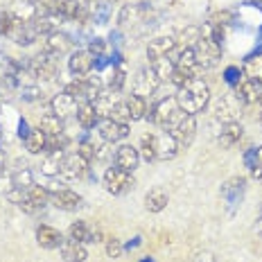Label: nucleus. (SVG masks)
<instances>
[{
  "label": "nucleus",
  "instance_id": "obj_1",
  "mask_svg": "<svg viewBox=\"0 0 262 262\" xmlns=\"http://www.w3.org/2000/svg\"><path fill=\"white\" fill-rule=\"evenodd\" d=\"M174 100H177V104H179V108H181L183 113L194 116V113L204 111V108L208 106L210 89H208V84H206L201 77H192L188 84H183L181 89H177Z\"/></svg>",
  "mask_w": 262,
  "mask_h": 262
},
{
  "label": "nucleus",
  "instance_id": "obj_2",
  "mask_svg": "<svg viewBox=\"0 0 262 262\" xmlns=\"http://www.w3.org/2000/svg\"><path fill=\"white\" fill-rule=\"evenodd\" d=\"M183 116L185 113L179 108L174 97H165V100H161L154 108H149V113H147V118H149L154 124H158L161 129H174Z\"/></svg>",
  "mask_w": 262,
  "mask_h": 262
},
{
  "label": "nucleus",
  "instance_id": "obj_3",
  "mask_svg": "<svg viewBox=\"0 0 262 262\" xmlns=\"http://www.w3.org/2000/svg\"><path fill=\"white\" fill-rule=\"evenodd\" d=\"M239 108H242V102L235 97V93H222L212 100V116L222 122H235V118L239 116Z\"/></svg>",
  "mask_w": 262,
  "mask_h": 262
},
{
  "label": "nucleus",
  "instance_id": "obj_4",
  "mask_svg": "<svg viewBox=\"0 0 262 262\" xmlns=\"http://www.w3.org/2000/svg\"><path fill=\"white\" fill-rule=\"evenodd\" d=\"M27 73H30L32 77L41 79V81H52L54 77H57V73H59V63H57V59H54L52 54L41 52V54H36L34 59H30Z\"/></svg>",
  "mask_w": 262,
  "mask_h": 262
},
{
  "label": "nucleus",
  "instance_id": "obj_5",
  "mask_svg": "<svg viewBox=\"0 0 262 262\" xmlns=\"http://www.w3.org/2000/svg\"><path fill=\"white\" fill-rule=\"evenodd\" d=\"M102 185L108 194H124L134 188V177H131V172H124L120 167H108L104 172V179H102Z\"/></svg>",
  "mask_w": 262,
  "mask_h": 262
},
{
  "label": "nucleus",
  "instance_id": "obj_6",
  "mask_svg": "<svg viewBox=\"0 0 262 262\" xmlns=\"http://www.w3.org/2000/svg\"><path fill=\"white\" fill-rule=\"evenodd\" d=\"M192 50H194L196 63H199L201 68H215L222 59V46H217L215 41L206 39V36H201V39L194 43Z\"/></svg>",
  "mask_w": 262,
  "mask_h": 262
},
{
  "label": "nucleus",
  "instance_id": "obj_7",
  "mask_svg": "<svg viewBox=\"0 0 262 262\" xmlns=\"http://www.w3.org/2000/svg\"><path fill=\"white\" fill-rule=\"evenodd\" d=\"M48 199H50V192H48L43 185H34L32 183L30 188H23V201L18 204L20 210L30 212V215H34V212H39L46 208Z\"/></svg>",
  "mask_w": 262,
  "mask_h": 262
},
{
  "label": "nucleus",
  "instance_id": "obj_8",
  "mask_svg": "<svg viewBox=\"0 0 262 262\" xmlns=\"http://www.w3.org/2000/svg\"><path fill=\"white\" fill-rule=\"evenodd\" d=\"M244 190H247V179L244 177H233L222 185V199L226 204L228 212H235V208L242 204Z\"/></svg>",
  "mask_w": 262,
  "mask_h": 262
},
{
  "label": "nucleus",
  "instance_id": "obj_9",
  "mask_svg": "<svg viewBox=\"0 0 262 262\" xmlns=\"http://www.w3.org/2000/svg\"><path fill=\"white\" fill-rule=\"evenodd\" d=\"M86 172H89V161H86L84 156H79V154L63 156L61 167H59V177H61L63 181H77Z\"/></svg>",
  "mask_w": 262,
  "mask_h": 262
},
{
  "label": "nucleus",
  "instance_id": "obj_10",
  "mask_svg": "<svg viewBox=\"0 0 262 262\" xmlns=\"http://www.w3.org/2000/svg\"><path fill=\"white\" fill-rule=\"evenodd\" d=\"M158 86H161V79L156 77V73L149 68H143L138 70V75H136L134 79V95H140L147 100V95H154V93L158 91Z\"/></svg>",
  "mask_w": 262,
  "mask_h": 262
},
{
  "label": "nucleus",
  "instance_id": "obj_11",
  "mask_svg": "<svg viewBox=\"0 0 262 262\" xmlns=\"http://www.w3.org/2000/svg\"><path fill=\"white\" fill-rule=\"evenodd\" d=\"M233 93H235V97L242 104H255V102L262 100V84H258V81L249 79V77H239V81L235 86H233Z\"/></svg>",
  "mask_w": 262,
  "mask_h": 262
},
{
  "label": "nucleus",
  "instance_id": "obj_12",
  "mask_svg": "<svg viewBox=\"0 0 262 262\" xmlns=\"http://www.w3.org/2000/svg\"><path fill=\"white\" fill-rule=\"evenodd\" d=\"M172 136H174V140H177L179 149H185V147H190V145H192V140H194V136H196V118L185 113V116L179 120L177 127H174Z\"/></svg>",
  "mask_w": 262,
  "mask_h": 262
},
{
  "label": "nucleus",
  "instance_id": "obj_13",
  "mask_svg": "<svg viewBox=\"0 0 262 262\" xmlns=\"http://www.w3.org/2000/svg\"><path fill=\"white\" fill-rule=\"evenodd\" d=\"M50 204L59 210H66V212H73L81 206V196L77 192L68 188H52L50 190Z\"/></svg>",
  "mask_w": 262,
  "mask_h": 262
},
{
  "label": "nucleus",
  "instance_id": "obj_14",
  "mask_svg": "<svg viewBox=\"0 0 262 262\" xmlns=\"http://www.w3.org/2000/svg\"><path fill=\"white\" fill-rule=\"evenodd\" d=\"M68 68L75 77H89L91 70L95 68V54L89 50H77L70 54L68 59Z\"/></svg>",
  "mask_w": 262,
  "mask_h": 262
},
{
  "label": "nucleus",
  "instance_id": "obj_15",
  "mask_svg": "<svg viewBox=\"0 0 262 262\" xmlns=\"http://www.w3.org/2000/svg\"><path fill=\"white\" fill-rule=\"evenodd\" d=\"M70 239H77L81 244H95L102 242V231L95 226H91L89 222H73L68 228Z\"/></svg>",
  "mask_w": 262,
  "mask_h": 262
},
{
  "label": "nucleus",
  "instance_id": "obj_16",
  "mask_svg": "<svg viewBox=\"0 0 262 262\" xmlns=\"http://www.w3.org/2000/svg\"><path fill=\"white\" fill-rule=\"evenodd\" d=\"M97 127H100L102 140H104V143H111V145L129 136V124L116 122V120H111V118H102L100 122H97Z\"/></svg>",
  "mask_w": 262,
  "mask_h": 262
},
{
  "label": "nucleus",
  "instance_id": "obj_17",
  "mask_svg": "<svg viewBox=\"0 0 262 262\" xmlns=\"http://www.w3.org/2000/svg\"><path fill=\"white\" fill-rule=\"evenodd\" d=\"M120 91H113V89H104L102 93H97L95 100H93V106H95V113L102 118H108L111 116V111L120 104Z\"/></svg>",
  "mask_w": 262,
  "mask_h": 262
},
{
  "label": "nucleus",
  "instance_id": "obj_18",
  "mask_svg": "<svg viewBox=\"0 0 262 262\" xmlns=\"http://www.w3.org/2000/svg\"><path fill=\"white\" fill-rule=\"evenodd\" d=\"M50 108H52V113H54L57 118L68 120V118L77 116L79 104H77V100H75L73 95H68V93H59V95H54V97H52Z\"/></svg>",
  "mask_w": 262,
  "mask_h": 262
},
{
  "label": "nucleus",
  "instance_id": "obj_19",
  "mask_svg": "<svg viewBox=\"0 0 262 262\" xmlns=\"http://www.w3.org/2000/svg\"><path fill=\"white\" fill-rule=\"evenodd\" d=\"M174 68L185 73L188 77H196V75H199L201 66L196 63V57H194L192 48H181V50H177V54H174Z\"/></svg>",
  "mask_w": 262,
  "mask_h": 262
},
{
  "label": "nucleus",
  "instance_id": "obj_20",
  "mask_svg": "<svg viewBox=\"0 0 262 262\" xmlns=\"http://www.w3.org/2000/svg\"><path fill=\"white\" fill-rule=\"evenodd\" d=\"M113 161H116V167L124 172H131L138 167L140 163V154H138V147H131V145H122L116 149V156H113Z\"/></svg>",
  "mask_w": 262,
  "mask_h": 262
},
{
  "label": "nucleus",
  "instance_id": "obj_21",
  "mask_svg": "<svg viewBox=\"0 0 262 262\" xmlns=\"http://www.w3.org/2000/svg\"><path fill=\"white\" fill-rule=\"evenodd\" d=\"M174 50H177V39L174 36H158V39L149 41V46H147V59L154 61V59H161V57H170Z\"/></svg>",
  "mask_w": 262,
  "mask_h": 262
},
{
  "label": "nucleus",
  "instance_id": "obj_22",
  "mask_svg": "<svg viewBox=\"0 0 262 262\" xmlns=\"http://www.w3.org/2000/svg\"><path fill=\"white\" fill-rule=\"evenodd\" d=\"M70 48H73V39H70L68 34H61V32H54L46 39V46H43V52L52 54L54 59H59L61 54L70 52Z\"/></svg>",
  "mask_w": 262,
  "mask_h": 262
},
{
  "label": "nucleus",
  "instance_id": "obj_23",
  "mask_svg": "<svg viewBox=\"0 0 262 262\" xmlns=\"http://www.w3.org/2000/svg\"><path fill=\"white\" fill-rule=\"evenodd\" d=\"M36 242H39L41 249H59L63 244V235L61 231H57V228L48 226V224H41L39 228H36Z\"/></svg>",
  "mask_w": 262,
  "mask_h": 262
},
{
  "label": "nucleus",
  "instance_id": "obj_24",
  "mask_svg": "<svg viewBox=\"0 0 262 262\" xmlns=\"http://www.w3.org/2000/svg\"><path fill=\"white\" fill-rule=\"evenodd\" d=\"M59 253H61L63 262H86V258H89V251L77 239H63V244L59 247Z\"/></svg>",
  "mask_w": 262,
  "mask_h": 262
},
{
  "label": "nucleus",
  "instance_id": "obj_25",
  "mask_svg": "<svg viewBox=\"0 0 262 262\" xmlns=\"http://www.w3.org/2000/svg\"><path fill=\"white\" fill-rule=\"evenodd\" d=\"M179 154V145L174 140L172 134L163 131V134H156V158L158 161H170Z\"/></svg>",
  "mask_w": 262,
  "mask_h": 262
},
{
  "label": "nucleus",
  "instance_id": "obj_26",
  "mask_svg": "<svg viewBox=\"0 0 262 262\" xmlns=\"http://www.w3.org/2000/svg\"><path fill=\"white\" fill-rule=\"evenodd\" d=\"M52 9H54V14H59L61 18L81 20L86 16V9L81 7L77 0H52Z\"/></svg>",
  "mask_w": 262,
  "mask_h": 262
},
{
  "label": "nucleus",
  "instance_id": "obj_27",
  "mask_svg": "<svg viewBox=\"0 0 262 262\" xmlns=\"http://www.w3.org/2000/svg\"><path fill=\"white\" fill-rule=\"evenodd\" d=\"M242 136H244V127L239 122H224L220 129V136H217V143H220L224 149H228V147L235 145Z\"/></svg>",
  "mask_w": 262,
  "mask_h": 262
},
{
  "label": "nucleus",
  "instance_id": "obj_28",
  "mask_svg": "<svg viewBox=\"0 0 262 262\" xmlns=\"http://www.w3.org/2000/svg\"><path fill=\"white\" fill-rule=\"evenodd\" d=\"M143 16H145V7L143 5H124L122 9H120V16H118V23L120 27H131V25H138L143 23Z\"/></svg>",
  "mask_w": 262,
  "mask_h": 262
},
{
  "label": "nucleus",
  "instance_id": "obj_29",
  "mask_svg": "<svg viewBox=\"0 0 262 262\" xmlns=\"http://www.w3.org/2000/svg\"><path fill=\"white\" fill-rule=\"evenodd\" d=\"M167 192L163 188H151L149 192L145 194V208L149 210V212H161L163 208L167 206Z\"/></svg>",
  "mask_w": 262,
  "mask_h": 262
},
{
  "label": "nucleus",
  "instance_id": "obj_30",
  "mask_svg": "<svg viewBox=\"0 0 262 262\" xmlns=\"http://www.w3.org/2000/svg\"><path fill=\"white\" fill-rule=\"evenodd\" d=\"M77 122L81 129H93L97 122H100V116L95 113V106L93 102H81L77 108Z\"/></svg>",
  "mask_w": 262,
  "mask_h": 262
},
{
  "label": "nucleus",
  "instance_id": "obj_31",
  "mask_svg": "<svg viewBox=\"0 0 262 262\" xmlns=\"http://www.w3.org/2000/svg\"><path fill=\"white\" fill-rule=\"evenodd\" d=\"M127 106H129V116H131V122H136V120H143L147 118V113H149V106H147V100L140 95H131L127 97Z\"/></svg>",
  "mask_w": 262,
  "mask_h": 262
},
{
  "label": "nucleus",
  "instance_id": "obj_32",
  "mask_svg": "<svg viewBox=\"0 0 262 262\" xmlns=\"http://www.w3.org/2000/svg\"><path fill=\"white\" fill-rule=\"evenodd\" d=\"M46 145H48V136L43 134L41 129H34L25 136V149L30 151V154H41V151H46Z\"/></svg>",
  "mask_w": 262,
  "mask_h": 262
},
{
  "label": "nucleus",
  "instance_id": "obj_33",
  "mask_svg": "<svg viewBox=\"0 0 262 262\" xmlns=\"http://www.w3.org/2000/svg\"><path fill=\"white\" fill-rule=\"evenodd\" d=\"M149 66H151V70H154L156 77L161 79V81H170L172 73H174V59H172V54H170V57L154 59V61H149Z\"/></svg>",
  "mask_w": 262,
  "mask_h": 262
},
{
  "label": "nucleus",
  "instance_id": "obj_34",
  "mask_svg": "<svg viewBox=\"0 0 262 262\" xmlns=\"http://www.w3.org/2000/svg\"><path fill=\"white\" fill-rule=\"evenodd\" d=\"M39 129H41L46 136H59V134H63V120L57 118V116H54V113L50 111V113H46V116H41Z\"/></svg>",
  "mask_w": 262,
  "mask_h": 262
},
{
  "label": "nucleus",
  "instance_id": "obj_35",
  "mask_svg": "<svg viewBox=\"0 0 262 262\" xmlns=\"http://www.w3.org/2000/svg\"><path fill=\"white\" fill-rule=\"evenodd\" d=\"M138 154L143 161L151 163L156 161V134H145L140 138V145H138Z\"/></svg>",
  "mask_w": 262,
  "mask_h": 262
},
{
  "label": "nucleus",
  "instance_id": "obj_36",
  "mask_svg": "<svg viewBox=\"0 0 262 262\" xmlns=\"http://www.w3.org/2000/svg\"><path fill=\"white\" fill-rule=\"evenodd\" d=\"M244 77L262 84V54H251L244 63Z\"/></svg>",
  "mask_w": 262,
  "mask_h": 262
},
{
  "label": "nucleus",
  "instance_id": "obj_37",
  "mask_svg": "<svg viewBox=\"0 0 262 262\" xmlns=\"http://www.w3.org/2000/svg\"><path fill=\"white\" fill-rule=\"evenodd\" d=\"M63 151H48L46 161H43L41 165V172L46 174V177H54V174H59V167H61V161H63Z\"/></svg>",
  "mask_w": 262,
  "mask_h": 262
},
{
  "label": "nucleus",
  "instance_id": "obj_38",
  "mask_svg": "<svg viewBox=\"0 0 262 262\" xmlns=\"http://www.w3.org/2000/svg\"><path fill=\"white\" fill-rule=\"evenodd\" d=\"M201 39V27L196 25H188L185 30H181V34H179L177 39V46L181 48H194V43Z\"/></svg>",
  "mask_w": 262,
  "mask_h": 262
},
{
  "label": "nucleus",
  "instance_id": "obj_39",
  "mask_svg": "<svg viewBox=\"0 0 262 262\" xmlns=\"http://www.w3.org/2000/svg\"><path fill=\"white\" fill-rule=\"evenodd\" d=\"M32 183H34V177H32L30 167H18L12 174V188H30Z\"/></svg>",
  "mask_w": 262,
  "mask_h": 262
},
{
  "label": "nucleus",
  "instance_id": "obj_40",
  "mask_svg": "<svg viewBox=\"0 0 262 262\" xmlns=\"http://www.w3.org/2000/svg\"><path fill=\"white\" fill-rule=\"evenodd\" d=\"M63 93L73 95L75 100H77V97H84V100H86V77H75L73 81H68V84H66V89H63Z\"/></svg>",
  "mask_w": 262,
  "mask_h": 262
},
{
  "label": "nucleus",
  "instance_id": "obj_41",
  "mask_svg": "<svg viewBox=\"0 0 262 262\" xmlns=\"http://www.w3.org/2000/svg\"><path fill=\"white\" fill-rule=\"evenodd\" d=\"M124 81H127V70H124V66H122V63L113 66V77H111V84H108V89L122 91Z\"/></svg>",
  "mask_w": 262,
  "mask_h": 262
},
{
  "label": "nucleus",
  "instance_id": "obj_42",
  "mask_svg": "<svg viewBox=\"0 0 262 262\" xmlns=\"http://www.w3.org/2000/svg\"><path fill=\"white\" fill-rule=\"evenodd\" d=\"M108 118L116 120V122L129 124V122H131V116H129V106H127V102H120V104L111 111V116H108Z\"/></svg>",
  "mask_w": 262,
  "mask_h": 262
},
{
  "label": "nucleus",
  "instance_id": "obj_43",
  "mask_svg": "<svg viewBox=\"0 0 262 262\" xmlns=\"http://www.w3.org/2000/svg\"><path fill=\"white\" fill-rule=\"evenodd\" d=\"M108 12H111V5H108V0H100V3L95 5V23L97 25H104L108 20Z\"/></svg>",
  "mask_w": 262,
  "mask_h": 262
},
{
  "label": "nucleus",
  "instance_id": "obj_44",
  "mask_svg": "<svg viewBox=\"0 0 262 262\" xmlns=\"http://www.w3.org/2000/svg\"><path fill=\"white\" fill-rule=\"evenodd\" d=\"M16 16L12 12H0V36H9Z\"/></svg>",
  "mask_w": 262,
  "mask_h": 262
},
{
  "label": "nucleus",
  "instance_id": "obj_45",
  "mask_svg": "<svg viewBox=\"0 0 262 262\" xmlns=\"http://www.w3.org/2000/svg\"><path fill=\"white\" fill-rule=\"evenodd\" d=\"M124 253V247H122V242H120L118 237H108L106 239V255L108 258H120V255Z\"/></svg>",
  "mask_w": 262,
  "mask_h": 262
},
{
  "label": "nucleus",
  "instance_id": "obj_46",
  "mask_svg": "<svg viewBox=\"0 0 262 262\" xmlns=\"http://www.w3.org/2000/svg\"><path fill=\"white\" fill-rule=\"evenodd\" d=\"M95 151H97V147L93 145V143H89V140H81L79 143V147H77V154L79 156H84L86 161H95Z\"/></svg>",
  "mask_w": 262,
  "mask_h": 262
},
{
  "label": "nucleus",
  "instance_id": "obj_47",
  "mask_svg": "<svg viewBox=\"0 0 262 262\" xmlns=\"http://www.w3.org/2000/svg\"><path fill=\"white\" fill-rule=\"evenodd\" d=\"M41 95H43V93H41L39 86H25V89H23V95H20V97H23L25 102H34V100H39Z\"/></svg>",
  "mask_w": 262,
  "mask_h": 262
},
{
  "label": "nucleus",
  "instance_id": "obj_48",
  "mask_svg": "<svg viewBox=\"0 0 262 262\" xmlns=\"http://www.w3.org/2000/svg\"><path fill=\"white\" fill-rule=\"evenodd\" d=\"M89 52H93L95 57H102V52H104V41H102V39H93Z\"/></svg>",
  "mask_w": 262,
  "mask_h": 262
},
{
  "label": "nucleus",
  "instance_id": "obj_49",
  "mask_svg": "<svg viewBox=\"0 0 262 262\" xmlns=\"http://www.w3.org/2000/svg\"><path fill=\"white\" fill-rule=\"evenodd\" d=\"M239 77H242V73H239L237 68H226V81L231 86H235L237 81H239Z\"/></svg>",
  "mask_w": 262,
  "mask_h": 262
},
{
  "label": "nucleus",
  "instance_id": "obj_50",
  "mask_svg": "<svg viewBox=\"0 0 262 262\" xmlns=\"http://www.w3.org/2000/svg\"><path fill=\"white\" fill-rule=\"evenodd\" d=\"M196 262H217V258L210 253V251H201V253L196 255Z\"/></svg>",
  "mask_w": 262,
  "mask_h": 262
},
{
  "label": "nucleus",
  "instance_id": "obj_51",
  "mask_svg": "<svg viewBox=\"0 0 262 262\" xmlns=\"http://www.w3.org/2000/svg\"><path fill=\"white\" fill-rule=\"evenodd\" d=\"M253 167H262V147L255 149V165ZM253 167H251V170H253Z\"/></svg>",
  "mask_w": 262,
  "mask_h": 262
},
{
  "label": "nucleus",
  "instance_id": "obj_52",
  "mask_svg": "<svg viewBox=\"0 0 262 262\" xmlns=\"http://www.w3.org/2000/svg\"><path fill=\"white\" fill-rule=\"evenodd\" d=\"M255 233H258V235L262 237V220H260L258 224H255Z\"/></svg>",
  "mask_w": 262,
  "mask_h": 262
},
{
  "label": "nucleus",
  "instance_id": "obj_53",
  "mask_svg": "<svg viewBox=\"0 0 262 262\" xmlns=\"http://www.w3.org/2000/svg\"><path fill=\"white\" fill-rule=\"evenodd\" d=\"M3 174H5V158L0 156V177H3Z\"/></svg>",
  "mask_w": 262,
  "mask_h": 262
},
{
  "label": "nucleus",
  "instance_id": "obj_54",
  "mask_svg": "<svg viewBox=\"0 0 262 262\" xmlns=\"http://www.w3.org/2000/svg\"><path fill=\"white\" fill-rule=\"evenodd\" d=\"M138 244H140V237H136V239H134V242H129V249H134V247H138Z\"/></svg>",
  "mask_w": 262,
  "mask_h": 262
},
{
  "label": "nucleus",
  "instance_id": "obj_55",
  "mask_svg": "<svg viewBox=\"0 0 262 262\" xmlns=\"http://www.w3.org/2000/svg\"><path fill=\"white\" fill-rule=\"evenodd\" d=\"M23 3H27V5H36V3H41V0H23Z\"/></svg>",
  "mask_w": 262,
  "mask_h": 262
},
{
  "label": "nucleus",
  "instance_id": "obj_56",
  "mask_svg": "<svg viewBox=\"0 0 262 262\" xmlns=\"http://www.w3.org/2000/svg\"><path fill=\"white\" fill-rule=\"evenodd\" d=\"M0 147H3V134H0Z\"/></svg>",
  "mask_w": 262,
  "mask_h": 262
},
{
  "label": "nucleus",
  "instance_id": "obj_57",
  "mask_svg": "<svg viewBox=\"0 0 262 262\" xmlns=\"http://www.w3.org/2000/svg\"><path fill=\"white\" fill-rule=\"evenodd\" d=\"M260 124H262V113H260Z\"/></svg>",
  "mask_w": 262,
  "mask_h": 262
}]
</instances>
